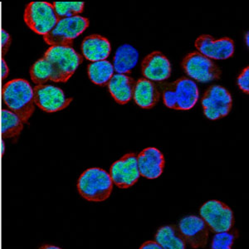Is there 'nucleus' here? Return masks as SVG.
<instances>
[{"label": "nucleus", "instance_id": "nucleus-4", "mask_svg": "<svg viewBox=\"0 0 249 249\" xmlns=\"http://www.w3.org/2000/svg\"><path fill=\"white\" fill-rule=\"evenodd\" d=\"M43 57L53 68L55 82H68L83 62L82 55L69 46H51Z\"/></svg>", "mask_w": 249, "mask_h": 249}, {"label": "nucleus", "instance_id": "nucleus-30", "mask_svg": "<svg viewBox=\"0 0 249 249\" xmlns=\"http://www.w3.org/2000/svg\"><path fill=\"white\" fill-rule=\"evenodd\" d=\"M38 249H62L59 247L54 246V245H49V244H45L42 247H40Z\"/></svg>", "mask_w": 249, "mask_h": 249}, {"label": "nucleus", "instance_id": "nucleus-1", "mask_svg": "<svg viewBox=\"0 0 249 249\" xmlns=\"http://www.w3.org/2000/svg\"><path fill=\"white\" fill-rule=\"evenodd\" d=\"M3 102L23 123H28L35 110L34 89L24 79L12 80L2 90Z\"/></svg>", "mask_w": 249, "mask_h": 249}, {"label": "nucleus", "instance_id": "nucleus-12", "mask_svg": "<svg viewBox=\"0 0 249 249\" xmlns=\"http://www.w3.org/2000/svg\"><path fill=\"white\" fill-rule=\"evenodd\" d=\"M199 53L210 59L225 60L233 56L234 42L229 37L214 39L209 34L200 35L195 43Z\"/></svg>", "mask_w": 249, "mask_h": 249}, {"label": "nucleus", "instance_id": "nucleus-17", "mask_svg": "<svg viewBox=\"0 0 249 249\" xmlns=\"http://www.w3.org/2000/svg\"><path fill=\"white\" fill-rule=\"evenodd\" d=\"M136 82L127 74H114L108 83L110 95L118 104L124 105L133 97Z\"/></svg>", "mask_w": 249, "mask_h": 249}, {"label": "nucleus", "instance_id": "nucleus-10", "mask_svg": "<svg viewBox=\"0 0 249 249\" xmlns=\"http://www.w3.org/2000/svg\"><path fill=\"white\" fill-rule=\"evenodd\" d=\"M35 105L46 112H57L71 104L72 97H67L62 89L53 85H36L34 88Z\"/></svg>", "mask_w": 249, "mask_h": 249}, {"label": "nucleus", "instance_id": "nucleus-29", "mask_svg": "<svg viewBox=\"0 0 249 249\" xmlns=\"http://www.w3.org/2000/svg\"><path fill=\"white\" fill-rule=\"evenodd\" d=\"M9 73V68L7 65L4 58L1 60V75H2V80L5 79L6 77H8Z\"/></svg>", "mask_w": 249, "mask_h": 249}, {"label": "nucleus", "instance_id": "nucleus-25", "mask_svg": "<svg viewBox=\"0 0 249 249\" xmlns=\"http://www.w3.org/2000/svg\"><path fill=\"white\" fill-rule=\"evenodd\" d=\"M238 236V231L232 229L228 232L216 233L213 238L211 249H232Z\"/></svg>", "mask_w": 249, "mask_h": 249}, {"label": "nucleus", "instance_id": "nucleus-23", "mask_svg": "<svg viewBox=\"0 0 249 249\" xmlns=\"http://www.w3.org/2000/svg\"><path fill=\"white\" fill-rule=\"evenodd\" d=\"M30 77L36 85H44L48 81L55 82L53 68L45 57L37 60L32 66Z\"/></svg>", "mask_w": 249, "mask_h": 249}, {"label": "nucleus", "instance_id": "nucleus-8", "mask_svg": "<svg viewBox=\"0 0 249 249\" xmlns=\"http://www.w3.org/2000/svg\"><path fill=\"white\" fill-rule=\"evenodd\" d=\"M201 103L204 116L208 119L216 121L229 115L232 109V98L226 88L213 85L205 91Z\"/></svg>", "mask_w": 249, "mask_h": 249}, {"label": "nucleus", "instance_id": "nucleus-22", "mask_svg": "<svg viewBox=\"0 0 249 249\" xmlns=\"http://www.w3.org/2000/svg\"><path fill=\"white\" fill-rule=\"evenodd\" d=\"M23 130V123L11 110L3 109L1 112V134L3 139L16 138Z\"/></svg>", "mask_w": 249, "mask_h": 249}, {"label": "nucleus", "instance_id": "nucleus-5", "mask_svg": "<svg viewBox=\"0 0 249 249\" xmlns=\"http://www.w3.org/2000/svg\"><path fill=\"white\" fill-rule=\"evenodd\" d=\"M89 24V19L80 15L61 18L53 29L43 36V39L48 45L71 47L74 39L85 31Z\"/></svg>", "mask_w": 249, "mask_h": 249}, {"label": "nucleus", "instance_id": "nucleus-6", "mask_svg": "<svg viewBox=\"0 0 249 249\" xmlns=\"http://www.w3.org/2000/svg\"><path fill=\"white\" fill-rule=\"evenodd\" d=\"M53 6L48 2H32L24 12V21L29 29L40 35H46L58 21Z\"/></svg>", "mask_w": 249, "mask_h": 249}, {"label": "nucleus", "instance_id": "nucleus-28", "mask_svg": "<svg viewBox=\"0 0 249 249\" xmlns=\"http://www.w3.org/2000/svg\"><path fill=\"white\" fill-rule=\"evenodd\" d=\"M140 249H163L155 241H146L142 244Z\"/></svg>", "mask_w": 249, "mask_h": 249}, {"label": "nucleus", "instance_id": "nucleus-15", "mask_svg": "<svg viewBox=\"0 0 249 249\" xmlns=\"http://www.w3.org/2000/svg\"><path fill=\"white\" fill-rule=\"evenodd\" d=\"M140 175L144 178L154 179L161 176L164 170V157L157 148H145L136 156Z\"/></svg>", "mask_w": 249, "mask_h": 249}, {"label": "nucleus", "instance_id": "nucleus-14", "mask_svg": "<svg viewBox=\"0 0 249 249\" xmlns=\"http://www.w3.org/2000/svg\"><path fill=\"white\" fill-rule=\"evenodd\" d=\"M171 71L170 61L161 52L151 53L142 62V74L151 82H164L170 78Z\"/></svg>", "mask_w": 249, "mask_h": 249}, {"label": "nucleus", "instance_id": "nucleus-18", "mask_svg": "<svg viewBox=\"0 0 249 249\" xmlns=\"http://www.w3.org/2000/svg\"><path fill=\"white\" fill-rule=\"evenodd\" d=\"M160 97V91L151 81L141 78L136 83L133 98L136 105L143 109H151L156 107Z\"/></svg>", "mask_w": 249, "mask_h": 249}, {"label": "nucleus", "instance_id": "nucleus-2", "mask_svg": "<svg viewBox=\"0 0 249 249\" xmlns=\"http://www.w3.org/2000/svg\"><path fill=\"white\" fill-rule=\"evenodd\" d=\"M164 105L177 110H189L198 102L199 91L196 82L188 77H182L175 82L160 87Z\"/></svg>", "mask_w": 249, "mask_h": 249}, {"label": "nucleus", "instance_id": "nucleus-16", "mask_svg": "<svg viewBox=\"0 0 249 249\" xmlns=\"http://www.w3.org/2000/svg\"><path fill=\"white\" fill-rule=\"evenodd\" d=\"M110 42L98 34L88 36L82 41L83 57L92 62L107 60L110 56Z\"/></svg>", "mask_w": 249, "mask_h": 249}, {"label": "nucleus", "instance_id": "nucleus-13", "mask_svg": "<svg viewBox=\"0 0 249 249\" xmlns=\"http://www.w3.org/2000/svg\"><path fill=\"white\" fill-rule=\"evenodd\" d=\"M178 230L193 249H204L207 245L210 229L201 217L186 216L179 221Z\"/></svg>", "mask_w": 249, "mask_h": 249}, {"label": "nucleus", "instance_id": "nucleus-26", "mask_svg": "<svg viewBox=\"0 0 249 249\" xmlns=\"http://www.w3.org/2000/svg\"><path fill=\"white\" fill-rule=\"evenodd\" d=\"M238 86L244 93H249V68H244L240 75L238 76L237 81Z\"/></svg>", "mask_w": 249, "mask_h": 249}, {"label": "nucleus", "instance_id": "nucleus-19", "mask_svg": "<svg viewBox=\"0 0 249 249\" xmlns=\"http://www.w3.org/2000/svg\"><path fill=\"white\" fill-rule=\"evenodd\" d=\"M139 60V53L130 44L117 48L113 59L114 71L117 74H128L133 70Z\"/></svg>", "mask_w": 249, "mask_h": 249}, {"label": "nucleus", "instance_id": "nucleus-27", "mask_svg": "<svg viewBox=\"0 0 249 249\" xmlns=\"http://www.w3.org/2000/svg\"><path fill=\"white\" fill-rule=\"evenodd\" d=\"M11 45V37L4 29L1 32V50H2V58H4L6 54L8 53L9 48Z\"/></svg>", "mask_w": 249, "mask_h": 249}, {"label": "nucleus", "instance_id": "nucleus-21", "mask_svg": "<svg viewBox=\"0 0 249 249\" xmlns=\"http://www.w3.org/2000/svg\"><path fill=\"white\" fill-rule=\"evenodd\" d=\"M112 63L107 60L91 62L88 68V76L94 84L100 87H106L114 75Z\"/></svg>", "mask_w": 249, "mask_h": 249}, {"label": "nucleus", "instance_id": "nucleus-11", "mask_svg": "<svg viewBox=\"0 0 249 249\" xmlns=\"http://www.w3.org/2000/svg\"><path fill=\"white\" fill-rule=\"evenodd\" d=\"M109 175L113 184L120 189L124 190L133 186L141 176L136 154H126L113 163Z\"/></svg>", "mask_w": 249, "mask_h": 249}, {"label": "nucleus", "instance_id": "nucleus-24", "mask_svg": "<svg viewBox=\"0 0 249 249\" xmlns=\"http://www.w3.org/2000/svg\"><path fill=\"white\" fill-rule=\"evenodd\" d=\"M54 10L58 19L79 16L84 9V2H54Z\"/></svg>", "mask_w": 249, "mask_h": 249}, {"label": "nucleus", "instance_id": "nucleus-3", "mask_svg": "<svg viewBox=\"0 0 249 249\" xmlns=\"http://www.w3.org/2000/svg\"><path fill=\"white\" fill-rule=\"evenodd\" d=\"M113 190V182L106 170L101 168H90L82 173L77 181L80 196L88 201H105Z\"/></svg>", "mask_w": 249, "mask_h": 249}, {"label": "nucleus", "instance_id": "nucleus-32", "mask_svg": "<svg viewBox=\"0 0 249 249\" xmlns=\"http://www.w3.org/2000/svg\"><path fill=\"white\" fill-rule=\"evenodd\" d=\"M249 33H247L246 36H245V40H246L247 45H249Z\"/></svg>", "mask_w": 249, "mask_h": 249}, {"label": "nucleus", "instance_id": "nucleus-9", "mask_svg": "<svg viewBox=\"0 0 249 249\" xmlns=\"http://www.w3.org/2000/svg\"><path fill=\"white\" fill-rule=\"evenodd\" d=\"M200 216L213 232H228L234 225L233 212L230 207L218 200H210L200 208Z\"/></svg>", "mask_w": 249, "mask_h": 249}, {"label": "nucleus", "instance_id": "nucleus-20", "mask_svg": "<svg viewBox=\"0 0 249 249\" xmlns=\"http://www.w3.org/2000/svg\"><path fill=\"white\" fill-rule=\"evenodd\" d=\"M156 242L163 249H185L186 241L176 225H166L159 229Z\"/></svg>", "mask_w": 249, "mask_h": 249}, {"label": "nucleus", "instance_id": "nucleus-31", "mask_svg": "<svg viewBox=\"0 0 249 249\" xmlns=\"http://www.w3.org/2000/svg\"><path fill=\"white\" fill-rule=\"evenodd\" d=\"M4 152H5V143L3 141H2V142H1V155L3 156Z\"/></svg>", "mask_w": 249, "mask_h": 249}, {"label": "nucleus", "instance_id": "nucleus-7", "mask_svg": "<svg viewBox=\"0 0 249 249\" xmlns=\"http://www.w3.org/2000/svg\"><path fill=\"white\" fill-rule=\"evenodd\" d=\"M182 68L189 77L203 83L218 80L222 74L215 62L198 52L187 54L182 61Z\"/></svg>", "mask_w": 249, "mask_h": 249}]
</instances>
